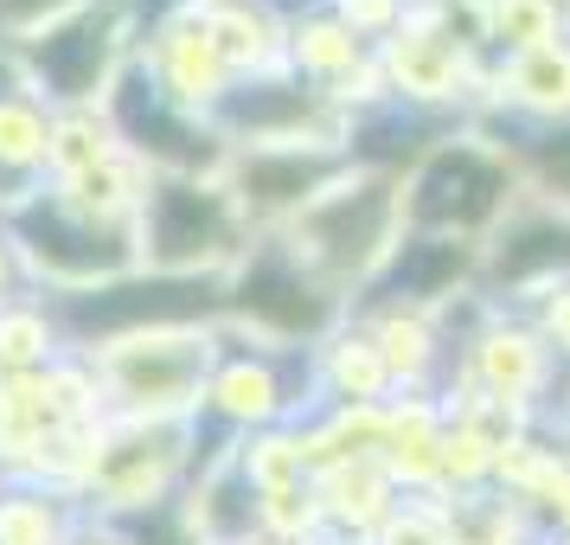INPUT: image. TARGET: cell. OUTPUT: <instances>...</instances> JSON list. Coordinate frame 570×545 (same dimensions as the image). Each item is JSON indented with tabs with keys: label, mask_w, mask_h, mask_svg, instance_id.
I'll return each instance as SVG.
<instances>
[{
	"label": "cell",
	"mask_w": 570,
	"mask_h": 545,
	"mask_svg": "<svg viewBox=\"0 0 570 545\" xmlns=\"http://www.w3.org/2000/svg\"><path fill=\"white\" fill-rule=\"evenodd\" d=\"M327 7H334V13H340L353 32H360L365 46H385L391 32L411 20L416 0H327Z\"/></svg>",
	"instance_id": "obj_21"
},
{
	"label": "cell",
	"mask_w": 570,
	"mask_h": 545,
	"mask_svg": "<svg viewBox=\"0 0 570 545\" xmlns=\"http://www.w3.org/2000/svg\"><path fill=\"white\" fill-rule=\"evenodd\" d=\"M65 321L83 340H141V334H174V328H212V321H225V276L135 270V276L71 295Z\"/></svg>",
	"instance_id": "obj_5"
},
{
	"label": "cell",
	"mask_w": 570,
	"mask_h": 545,
	"mask_svg": "<svg viewBox=\"0 0 570 545\" xmlns=\"http://www.w3.org/2000/svg\"><path fill=\"white\" fill-rule=\"evenodd\" d=\"M212 123L232 148H346V129H353V116L295 71L232 84Z\"/></svg>",
	"instance_id": "obj_6"
},
{
	"label": "cell",
	"mask_w": 570,
	"mask_h": 545,
	"mask_svg": "<svg viewBox=\"0 0 570 545\" xmlns=\"http://www.w3.org/2000/svg\"><path fill=\"white\" fill-rule=\"evenodd\" d=\"M20 232L32 237L39 263H52L58 276L97 289L116 283V276H135V237L129 232H109V225H83L65 206H32L20 218Z\"/></svg>",
	"instance_id": "obj_13"
},
{
	"label": "cell",
	"mask_w": 570,
	"mask_h": 545,
	"mask_svg": "<svg viewBox=\"0 0 570 545\" xmlns=\"http://www.w3.org/2000/svg\"><path fill=\"white\" fill-rule=\"evenodd\" d=\"M544 545H570V539H544Z\"/></svg>",
	"instance_id": "obj_27"
},
{
	"label": "cell",
	"mask_w": 570,
	"mask_h": 545,
	"mask_svg": "<svg viewBox=\"0 0 570 545\" xmlns=\"http://www.w3.org/2000/svg\"><path fill=\"white\" fill-rule=\"evenodd\" d=\"M58 0H0V20H39V13H52Z\"/></svg>",
	"instance_id": "obj_26"
},
{
	"label": "cell",
	"mask_w": 570,
	"mask_h": 545,
	"mask_svg": "<svg viewBox=\"0 0 570 545\" xmlns=\"http://www.w3.org/2000/svg\"><path fill=\"white\" fill-rule=\"evenodd\" d=\"M558 283H570V212L525 193L481 244V295L493 309H532Z\"/></svg>",
	"instance_id": "obj_7"
},
{
	"label": "cell",
	"mask_w": 570,
	"mask_h": 545,
	"mask_svg": "<svg viewBox=\"0 0 570 545\" xmlns=\"http://www.w3.org/2000/svg\"><path fill=\"white\" fill-rule=\"evenodd\" d=\"M148 263L174 276H218L244 257V212L218 174H160L148 186Z\"/></svg>",
	"instance_id": "obj_4"
},
{
	"label": "cell",
	"mask_w": 570,
	"mask_h": 545,
	"mask_svg": "<svg viewBox=\"0 0 570 545\" xmlns=\"http://www.w3.org/2000/svg\"><path fill=\"white\" fill-rule=\"evenodd\" d=\"M225 314L244 321L263 347L314 353L353 321V302L288 244V232H257L225 270Z\"/></svg>",
	"instance_id": "obj_1"
},
{
	"label": "cell",
	"mask_w": 570,
	"mask_h": 545,
	"mask_svg": "<svg viewBox=\"0 0 570 545\" xmlns=\"http://www.w3.org/2000/svg\"><path fill=\"white\" fill-rule=\"evenodd\" d=\"M474 123H570V32L539 52H519L488 65V97Z\"/></svg>",
	"instance_id": "obj_11"
},
{
	"label": "cell",
	"mask_w": 570,
	"mask_h": 545,
	"mask_svg": "<svg viewBox=\"0 0 570 545\" xmlns=\"http://www.w3.org/2000/svg\"><path fill=\"white\" fill-rule=\"evenodd\" d=\"M180 7H193V0H129V13L135 20H148V27H155V20H174Z\"/></svg>",
	"instance_id": "obj_25"
},
{
	"label": "cell",
	"mask_w": 570,
	"mask_h": 545,
	"mask_svg": "<svg viewBox=\"0 0 570 545\" xmlns=\"http://www.w3.org/2000/svg\"><path fill=\"white\" fill-rule=\"evenodd\" d=\"M532 526H539V539H570V463H564V475L551 481V494L532 507Z\"/></svg>",
	"instance_id": "obj_23"
},
{
	"label": "cell",
	"mask_w": 570,
	"mask_h": 545,
	"mask_svg": "<svg viewBox=\"0 0 570 545\" xmlns=\"http://www.w3.org/2000/svg\"><path fill=\"white\" fill-rule=\"evenodd\" d=\"M379 340L397 391H442L455 372V334L436 309H353Z\"/></svg>",
	"instance_id": "obj_14"
},
{
	"label": "cell",
	"mask_w": 570,
	"mask_h": 545,
	"mask_svg": "<svg viewBox=\"0 0 570 545\" xmlns=\"http://www.w3.org/2000/svg\"><path fill=\"white\" fill-rule=\"evenodd\" d=\"M519 199H525L519 167L488 123H462L442 148L416 160L411 181H404L411 232H442V237H468V244H488Z\"/></svg>",
	"instance_id": "obj_2"
},
{
	"label": "cell",
	"mask_w": 570,
	"mask_h": 545,
	"mask_svg": "<svg viewBox=\"0 0 570 545\" xmlns=\"http://www.w3.org/2000/svg\"><path fill=\"white\" fill-rule=\"evenodd\" d=\"M372 58H379V46H365L334 7H314V13H302V20H288V71L308 78V84H321L334 104Z\"/></svg>",
	"instance_id": "obj_15"
},
{
	"label": "cell",
	"mask_w": 570,
	"mask_h": 545,
	"mask_svg": "<svg viewBox=\"0 0 570 545\" xmlns=\"http://www.w3.org/2000/svg\"><path fill=\"white\" fill-rule=\"evenodd\" d=\"M468 116H449V109H416V104H372L353 116V129H346V160L365 167V174H397V181H411V167L430 148H442L449 135L462 129Z\"/></svg>",
	"instance_id": "obj_12"
},
{
	"label": "cell",
	"mask_w": 570,
	"mask_h": 545,
	"mask_svg": "<svg viewBox=\"0 0 570 545\" xmlns=\"http://www.w3.org/2000/svg\"><path fill=\"white\" fill-rule=\"evenodd\" d=\"M519 314H525V321L539 328V334H544V347H551V353H558V366L570 372V283L544 289L539 302H532V309H519Z\"/></svg>",
	"instance_id": "obj_22"
},
{
	"label": "cell",
	"mask_w": 570,
	"mask_h": 545,
	"mask_svg": "<svg viewBox=\"0 0 570 545\" xmlns=\"http://www.w3.org/2000/svg\"><path fill=\"white\" fill-rule=\"evenodd\" d=\"M365 545H449L442 500H397V514H391Z\"/></svg>",
	"instance_id": "obj_20"
},
{
	"label": "cell",
	"mask_w": 570,
	"mask_h": 545,
	"mask_svg": "<svg viewBox=\"0 0 570 545\" xmlns=\"http://www.w3.org/2000/svg\"><path fill=\"white\" fill-rule=\"evenodd\" d=\"M442 526H449V545H544L532 514L519 500H507L500 488L442 500Z\"/></svg>",
	"instance_id": "obj_19"
},
{
	"label": "cell",
	"mask_w": 570,
	"mask_h": 545,
	"mask_svg": "<svg viewBox=\"0 0 570 545\" xmlns=\"http://www.w3.org/2000/svg\"><path fill=\"white\" fill-rule=\"evenodd\" d=\"M500 142H507V155L519 167V186L544 199V206L570 212V123H539V129H525V123H488Z\"/></svg>",
	"instance_id": "obj_17"
},
{
	"label": "cell",
	"mask_w": 570,
	"mask_h": 545,
	"mask_svg": "<svg viewBox=\"0 0 570 545\" xmlns=\"http://www.w3.org/2000/svg\"><path fill=\"white\" fill-rule=\"evenodd\" d=\"M570 32V0H474V46L488 65L539 52Z\"/></svg>",
	"instance_id": "obj_16"
},
{
	"label": "cell",
	"mask_w": 570,
	"mask_h": 545,
	"mask_svg": "<svg viewBox=\"0 0 570 545\" xmlns=\"http://www.w3.org/2000/svg\"><path fill=\"white\" fill-rule=\"evenodd\" d=\"M32 65H39V78L52 84L58 97H90L109 71V32L97 20H71V27L46 32L32 46Z\"/></svg>",
	"instance_id": "obj_18"
},
{
	"label": "cell",
	"mask_w": 570,
	"mask_h": 545,
	"mask_svg": "<svg viewBox=\"0 0 570 545\" xmlns=\"http://www.w3.org/2000/svg\"><path fill=\"white\" fill-rule=\"evenodd\" d=\"M346 174H353L346 148H232L218 181H225V193L237 199L244 218H257L263 232H288Z\"/></svg>",
	"instance_id": "obj_8"
},
{
	"label": "cell",
	"mask_w": 570,
	"mask_h": 545,
	"mask_svg": "<svg viewBox=\"0 0 570 545\" xmlns=\"http://www.w3.org/2000/svg\"><path fill=\"white\" fill-rule=\"evenodd\" d=\"M462 295H481V244L442 232H404L379 270V283L365 289L353 309H455Z\"/></svg>",
	"instance_id": "obj_10"
},
{
	"label": "cell",
	"mask_w": 570,
	"mask_h": 545,
	"mask_svg": "<svg viewBox=\"0 0 570 545\" xmlns=\"http://www.w3.org/2000/svg\"><path fill=\"white\" fill-rule=\"evenodd\" d=\"M109 116L160 174H225V160H232V142L218 135V123H199L193 109H180L160 90V78L148 65H135V71L116 78Z\"/></svg>",
	"instance_id": "obj_9"
},
{
	"label": "cell",
	"mask_w": 570,
	"mask_h": 545,
	"mask_svg": "<svg viewBox=\"0 0 570 545\" xmlns=\"http://www.w3.org/2000/svg\"><path fill=\"white\" fill-rule=\"evenodd\" d=\"M539 424H544V430H551V437H558V442L570 449V372H564V386H558V398H551V411H544Z\"/></svg>",
	"instance_id": "obj_24"
},
{
	"label": "cell",
	"mask_w": 570,
	"mask_h": 545,
	"mask_svg": "<svg viewBox=\"0 0 570 545\" xmlns=\"http://www.w3.org/2000/svg\"><path fill=\"white\" fill-rule=\"evenodd\" d=\"M404 232H411V218H404V181L397 174H365V167H353L327 199H314L288 225V244L346 302H360L365 289L379 283V270L391 263V251L404 244Z\"/></svg>",
	"instance_id": "obj_3"
}]
</instances>
